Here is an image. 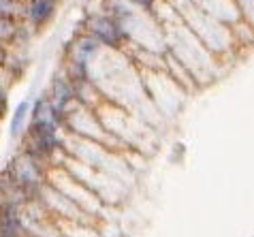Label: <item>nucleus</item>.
Instances as JSON below:
<instances>
[{
	"label": "nucleus",
	"instance_id": "f257e3e1",
	"mask_svg": "<svg viewBox=\"0 0 254 237\" xmlns=\"http://www.w3.org/2000/svg\"><path fill=\"white\" fill-rule=\"evenodd\" d=\"M24 222L19 216L17 201H0V237H22Z\"/></svg>",
	"mask_w": 254,
	"mask_h": 237
},
{
	"label": "nucleus",
	"instance_id": "f03ea898",
	"mask_svg": "<svg viewBox=\"0 0 254 237\" xmlns=\"http://www.w3.org/2000/svg\"><path fill=\"white\" fill-rule=\"evenodd\" d=\"M28 118H30V103L22 101L15 109H13V116H11V122H9V135H11V139H17V137L24 135Z\"/></svg>",
	"mask_w": 254,
	"mask_h": 237
},
{
	"label": "nucleus",
	"instance_id": "7ed1b4c3",
	"mask_svg": "<svg viewBox=\"0 0 254 237\" xmlns=\"http://www.w3.org/2000/svg\"><path fill=\"white\" fill-rule=\"evenodd\" d=\"M54 11V0H32L30 6H28V17H30L32 24H43L49 19Z\"/></svg>",
	"mask_w": 254,
	"mask_h": 237
},
{
	"label": "nucleus",
	"instance_id": "20e7f679",
	"mask_svg": "<svg viewBox=\"0 0 254 237\" xmlns=\"http://www.w3.org/2000/svg\"><path fill=\"white\" fill-rule=\"evenodd\" d=\"M94 34L101 41H105V43H109V45H116L118 39H120L116 24L109 22V19H98V22L94 24Z\"/></svg>",
	"mask_w": 254,
	"mask_h": 237
},
{
	"label": "nucleus",
	"instance_id": "39448f33",
	"mask_svg": "<svg viewBox=\"0 0 254 237\" xmlns=\"http://www.w3.org/2000/svg\"><path fill=\"white\" fill-rule=\"evenodd\" d=\"M70 96H73V92H70L68 83L64 79H56L54 81V107L58 111H62L66 103L70 101Z\"/></svg>",
	"mask_w": 254,
	"mask_h": 237
},
{
	"label": "nucleus",
	"instance_id": "423d86ee",
	"mask_svg": "<svg viewBox=\"0 0 254 237\" xmlns=\"http://www.w3.org/2000/svg\"><path fill=\"white\" fill-rule=\"evenodd\" d=\"M6 111H9V94L4 88H0V120L6 116Z\"/></svg>",
	"mask_w": 254,
	"mask_h": 237
},
{
	"label": "nucleus",
	"instance_id": "0eeeda50",
	"mask_svg": "<svg viewBox=\"0 0 254 237\" xmlns=\"http://www.w3.org/2000/svg\"><path fill=\"white\" fill-rule=\"evenodd\" d=\"M132 2H137V4H143V6H147L152 2V0H132Z\"/></svg>",
	"mask_w": 254,
	"mask_h": 237
}]
</instances>
